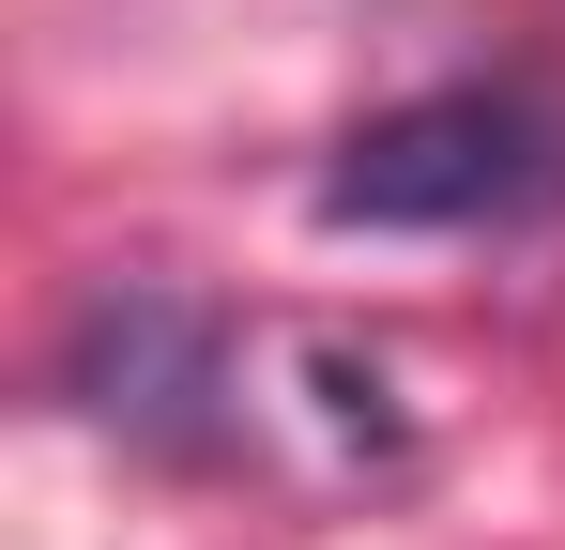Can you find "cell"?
<instances>
[{"label":"cell","instance_id":"obj_2","mask_svg":"<svg viewBox=\"0 0 565 550\" xmlns=\"http://www.w3.org/2000/svg\"><path fill=\"white\" fill-rule=\"evenodd\" d=\"M62 382L122 444H199L214 398H230V321L184 306L169 275H107L93 306H77V337H62Z\"/></svg>","mask_w":565,"mask_h":550},{"label":"cell","instance_id":"obj_1","mask_svg":"<svg viewBox=\"0 0 565 550\" xmlns=\"http://www.w3.org/2000/svg\"><path fill=\"white\" fill-rule=\"evenodd\" d=\"M551 183H565V138L535 92H413L337 138L321 230H489V214H535Z\"/></svg>","mask_w":565,"mask_h":550}]
</instances>
